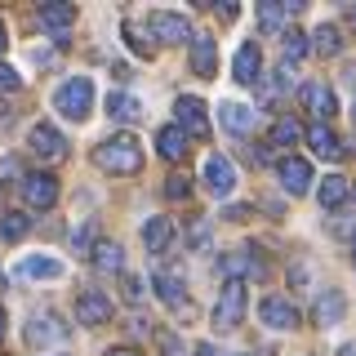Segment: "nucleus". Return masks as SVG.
Instances as JSON below:
<instances>
[{
  "instance_id": "f257e3e1",
  "label": "nucleus",
  "mask_w": 356,
  "mask_h": 356,
  "mask_svg": "<svg viewBox=\"0 0 356 356\" xmlns=\"http://www.w3.org/2000/svg\"><path fill=\"white\" fill-rule=\"evenodd\" d=\"M94 165L107 174H138L143 170V143L134 134H111L94 147Z\"/></svg>"
},
{
  "instance_id": "f03ea898",
  "label": "nucleus",
  "mask_w": 356,
  "mask_h": 356,
  "mask_svg": "<svg viewBox=\"0 0 356 356\" xmlns=\"http://www.w3.org/2000/svg\"><path fill=\"white\" fill-rule=\"evenodd\" d=\"M54 111L81 125L89 111H94V81H89V76H72L67 85H58L54 89Z\"/></svg>"
},
{
  "instance_id": "7ed1b4c3",
  "label": "nucleus",
  "mask_w": 356,
  "mask_h": 356,
  "mask_svg": "<svg viewBox=\"0 0 356 356\" xmlns=\"http://www.w3.org/2000/svg\"><path fill=\"white\" fill-rule=\"evenodd\" d=\"M245 307H250V294H245V281H222V294H218V307H214V325L227 334L245 321Z\"/></svg>"
},
{
  "instance_id": "20e7f679",
  "label": "nucleus",
  "mask_w": 356,
  "mask_h": 356,
  "mask_svg": "<svg viewBox=\"0 0 356 356\" xmlns=\"http://www.w3.org/2000/svg\"><path fill=\"white\" fill-rule=\"evenodd\" d=\"M27 147H31V156H36L40 165H63V161H67V138H63V134L49 125V120L31 125V134H27Z\"/></svg>"
},
{
  "instance_id": "39448f33",
  "label": "nucleus",
  "mask_w": 356,
  "mask_h": 356,
  "mask_svg": "<svg viewBox=\"0 0 356 356\" xmlns=\"http://www.w3.org/2000/svg\"><path fill=\"white\" fill-rule=\"evenodd\" d=\"M218 276H222V281H245V276L263 281V276H267V259L259 250H232V254L218 259Z\"/></svg>"
},
{
  "instance_id": "423d86ee",
  "label": "nucleus",
  "mask_w": 356,
  "mask_h": 356,
  "mask_svg": "<svg viewBox=\"0 0 356 356\" xmlns=\"http://www.w3.org/2000/svg\"><path fill=\"white\" fill-rule=\"evenodd\" d=\"M18 192H22V205L27 209H54L58 205V178L54 174H27L18 183Z\"/></svg>"
},
{
  "instance_id": "0eeeda50",
  "label": "nucleus",
  "mask_w": 356,
  "mask_h": 356,
  "mask_svg": "<svg viewBox=\"0 0 356 356\" xmlns=\"http://www.w3.org/2000/svg\"><path fill=\"white\" fill-rule=\"evenodd\" d=\"M67 339V325L58 312H31V325H27V343L31 348H49V343H63Z\"/></svg>"
},
{
  "instance_id": "6e6552de",
  "label": "nucleus",
  "mask_w": 356,
  "mask_h": 356,
  "mask_svg": "<svg viewBox=\"0 0 356 356\" xmlns=\"http://www.w3.org/2000/svg\"><path fill=\"white\" fill-rule=\"evenodd\" d=\"M178 111V129L187 134V138H209V116H205V103H200L196 94H183L174 103Z\"/></svg>"
},
{
  "instance_id": "1a4fd4ad",
  "label": "nucleus",
  "mask_w": 356,
  "mask_h": 356,
  "mask_svg": "<svg viewBox=\"0 0 356 356\" xmlns=\"http://www.w3.org/2000/svg\"><path fill=\"white\" fill-rule=\"evenodd\" d=\"M147 27H152V36L161 40V44H183L187 36H192V22H187L183 14H170V9L147 14Z\"/></svg>"
},
{
  "instance_id": "9d476101",
  "label": "nucleus",
  "mask_w": 356,
  "mask_h": 356,
  "mask_svg": "<svg viewBox=\"0 0 356 356\" xmlns=\"http://www.w3.org/2000/svg\"><path fill=\"white\" fill-rule=\"evenodd\" d=\"M76 321H81V325H107L111 321V298L103 289H81V294H76Z\"/></svg>"
},
{
  "instance_id": "9b49d317",
  "label": "nucleus",
  "mask_w": 356,
  "mask_h": 356,
  "mask_svg": "<svg viewBox=\"0 0 356 356\" xmlns=\"http://www.w3.org/2000/svg\"><path fill=\"white\" fill-rule=\"evenodd\" d=\"M40 27L49 31L54 40H67V31L76 27V5H67V0H49V5H40Z\"/></svg>"
},
{
  "instance_id": "f8f14e48",
  "label": "nucleus",
  "mask_w": 356,
  "mask_h": 356,
  "mask_svg": "<svg viewBox=\"0 0 356 356\" xmlns=\"http://www.w3.org/2000/svg\"><path fill=\"white\" fill-rule=\"evenodd\" d=\"M259 316H263V325H272V330H298V307L281 294H267L259 303Z\"/></svg>"
},
{
  "instance_id": "ddd939ff",
  "label": "nucleus",
  "mask_w": 356,
  "mask_h": 356,
  "mask_svg": "<svg viewBox=\"0 0 356 356\" xmlns=\"http://www.w3.org/2000/svg\"><path fill=\"white\" fill-rule=\"evenodd\" d=\"M205 187L214 196H232V187H236V165L227 161V156H205Z\"/></svg>"
},
{
  "instance_id": "4468645a",
  "label": "nucleus",
  "mask_w": 356,
  "mask_h": 356,
  "mask_svg": "<svg viewBox=\"0 0 356 356\" xmlns=\"http://www.w3.org/2000/svg\"><path fill=\"white\" fill-rule=\"evenodd\" d=\"M152 285H156V294H161V303H165V307L187 312V316H192V303H187V285H183V276H178V272H156V276H152Z\"/></svg>"
},
{
  "instance_id": "2eb2a0df",
  "label": "nucleus",
  "mask_w": 356,
  "mask_h": 356,
  "mask_svg": "<svg viewBox=\"0 0 356 356\" xmlns=\"http://www.w3.org/2000/svg\"><path fill=\"white\" fill-rule=\"evenodd\" d=\"M192 72L196 76H218V40L209 36V31H196L192 36Z\"/></svg>"
},
{
  "instance_id": "dca6fc26",
  "label": "nucleus",
  "mask_w": 356,
  "mask_h": 356,
  "mask_svg": "<svg viewBox=\"0 0 356 356\" xmlns=\"http://www.w3.org/2000/svg\"><path fill=\"white\" fill-rule=\"evenodd\" d=\"M298 103H303L316 120H330V111H334V89L325 81H307V85H298Z\"/></svg>"
},
{
  "instance_id": "f3484780",
  "label": "nucleus",
  "mask_w": 356,
  "mask_h": 356,
  "mask_svg": "<svg viewBox=\"0 0 356 356\" xmlns=\"http://www.w3.org/2000/svg\"><path fill=\"white\" fill-rule=\"evenodd\" d=\"M276 174H281V187H285L289 196H303L307 187H312V165L298 161V156H285V161L276 165Z\"/></svg>"
},
{
  "instance_id": "a211bd4d",
  "label": "nucleus",
  "mask_w": 356,
  "mask_h": 356,
  "mask_svg": "<svg viewBox=\"0 0 356 356\" xmlns=\"http://www.w3.org/2000/svg\"><path fill=\"white\" fill-rule=\"evenodd\" d=\"M303 138H307V147L316 152V156H325V161H339V156H343V143H339V134H334V129L325 125V120H312Z\"/></svg>"
},
{
  "instance_id": "6ab92c4d",
  "label": "nucleus",
  "mask_w": 356,
  "mask_h": 356,
  "mask_svg": "<svg viewBox=\"0 0 356 356\" xmlns=\"http://www.w3.org/2000/svg\"><path fill=\"white\" fill-rule=\"evenodd\" d=\"M259 72H263V54H259V44H254V40H245L241 49H236V58H232V76H236L241 85H254V81H259Z\"/></svg>"
},
{
  "instance_id": "aec40b11",
  "label": "nucleus",
  "mask_w": 356,
  "mask_h": 356,
  "mask_svg": "<svg viewBox=\"0 0 356 356\" xmlns=\"http://www.w3.org/2000/svg\"><path fill=\"white\" fill-rule=\"evenodd\" d=\"M298 9H303L298 0H289V5H285V0H263L254 14H259V27H263V31H281L285 22L298 14Z\"/></svg>"
},
{
  "instance_id": "412c9836",
  "label": "nucleus",
  "mask_w": 356,
  "mask_h": 356,
  "mask_svg": "<svg viewBox=\"0 0 356 356\" xmlns=\"http://www.w3.org/2000/svg\"><path fill=\"white\" fill-rule=\"evenodd\" d=\"M107 116L120 120V125H138V120H143V103L134 94H125V89H111V94H107Z\"/></svg>"
},
{
  "instance_id": "4be33fe9",
  "label": "nucleus",
  "mask_w": 356,
  "mask_h": 356,
  "mask_svg": "<svg viewBox=\"0 0 356 356\" xmlns=\"http://www.w3.org/2000/svg\"><path fill=\"white\" fill-rule=\"evenodd\" d=\"M174 241V218H147L143 222V250L147 254H165Z\"/></svg>"
},
{
  "instance_id": "5701e85b",
  "label": "nucleus",
  "mask_w": 356,
  "mask_h": 356,
  "mask_svg": "<svg viewBox=\"0 0 356 356\" xmlns=\"http://www.w3.org/2000/svg\"><path fill=\"white\" fill-rule=\"evenodd\" d=\"M343 312H348V298H343L339 289H325V294L316 298V307H312V316H316V325H339Z\"/></svg>"
},
{
  "instance_id": "b1692460",
  "label": "nucleus",
  "mask_w": 356,
  "mask_h": 356,
  "mask_svg": "<svg viewBox=\"0 0 356 356\" xmlns=\"http://www.w3.org/2000/svg\"><path fill=\"white\" fill-rule=\"evenodd\" d=\"M348 196H352V183L343 174H330L325 183L316 187V200H321V209H339V205H348Z\"/></svg>"
},
{
  "instance_id": "393cba45",
  "label": "nucleus",
  "mask_w": 356,
  "mask_h": 356,
  "mask_svg": "<svg viewBox=\"0 0 356 356\" xmlns=\"http://www.w3.org/2000/svg\"><path fill=\"white\" fill-rule=\"evenodd\" d=\"M156 152H161L165 161H183V156H187V134L178 129V125L156 129Z\"/></svg>"
},
{
  "instance_id": "a878e982",
  "label": "nucleus",
  "mask_w": 356,
  "mask_h": 356,
  "mask_svg": "<svg viewBox=\"0 0 356 356\" xmlns=\"http://www.w3.org/2000/svg\"><path fill=\"white\" fill-rule=\"evenodd\" d=\"M218 120H222L232 134H241V138H245V134L254 129V107H245V103H222V107H218Z\"/></svg>"
},
{
  "instance_id": "bb28decb",
  "label": "nucleus",
  "mask_w": 356,
  "mask_h": 356,
  "mask_svg": "<svg viewBox=\"0 0 356 356\" xmlns=\"http://www.w3.org/2000/svg\"><path fill=\"white\" fill-rule=\"evenodd\" d=\"M303 125H298V120H289V116H276L272 120V129H267V143H272V147H294L298 138H303Z\"/></svg>"
},
{
  "instance_id": "cd10ccee",
  "label": "nucleus",
  "mask_w": 356,
  "mask_h": 356,
  "mask_svg": "<svg viewBox=\"0 0 356 356\" xmlns=\"http://www.w3.org/2000/svg\"><path fill=\"white\" fill-rule=\"evenodd\" d=\"M312 49H316V54H325V58L343 54V31L334 27V22H321V27L312 31Z\"/></svg>"
},
{
  "instance_id": "c85d7f7f",
  "label": "nucleus",
  "mask_w": 356,
  "mask_h": 356,
  "mask_svg": "<svg viewBox=\"0 0 356 356\" xmlns=\"http://www.w3.org/2000/svg\"><path fill=\"white\" fill-rule=\"evenodd\" d=\"M89 263H94L98 272H120V267H125V250H120L116 241H103V245L94 250V259H89Z\"/></svg>"
},
{
  "instance_id": "c756f323",
  "label": "nucleus",
  "mask_w": 356,
  "mask_h": 356,
  "mask_svg": "<svg viewBox=\"0 0 356 356\" xmlns=\"http://www.w3.org/2000/svg\"><path fill=\"white\" fill-rule=\"evenodd\" d=\"M18 272L31 276V281H58V276H63V263L58 259H27Z\"/></svg>"
},
{
  "instance_id": "7c9ffc66",
  "label": "nucleus",
  "mask_w": 356,
  "mask_h": 356,
  "mask_svg": "<svg viewBox=\"0 0 356 356\" xmlns=\"http://www.w3.org/2000/svg\"><path fill=\"white\" fill-rule=\"evenodd\" d=\"M98 245H103V241H98V222H94V218H85L81 227L72 232V250H76V254H89V259H94Z\"/></svg>"
},
{
  "instance_id": "2f4dec72",
  "label": "nucleus",
  "mask_w": 356,
  "mask_h": 356,
  "mask_svg": "<svg viewBox=\"0 0 356 356\" xmlns=\"http://www.w3.org/2000/svg\"><path fill=\"white\" fill-rule=\"evenodd\" d=\"M31 232V218L22 214V209H5V222H0V236L5 241H22Z\"/></svg>"
},
{
  "instance_id": "473e14b6",
  "label": "nucleus",
  "mask_w": 356,
  "mask_h": 356,
  "mask_svg": "<svg viewBox=\"0 0 356 356\" xmlns=\"http://www.w3.org/2000/svg\"><path fill=\"white\" fill-rule=\"evenodd\" d=\"M307 54V36L303 31H285V63H298Z\"/></svg>"
},
{
  "instance_id": "72a5a7b5",
  "label": "nucleus",
  "mask_w": 356,
  "mask_h": 356,
  "mask_svg": "<svg viewBox=\"0 0 356 356\" xmlns=\"http://www.w3.org/2000/svg\"><path fill=\"white\" fill-rule=\"evenodd\" d=\"M187 192H192V178H187V174H170V178H165V196H170V200H187Z\"/></svg>"
},
{
  "instance_id": "f704fd0d",
  "label": "nucleus",
  "mask_w": 356,
  "mask_h": 356,
  "mask_svg": "<svg viewBox=\"0 0 356 356\" xmlns=\"http://www.w3.org/2000/svg\"><path fill=\"white\" fill-rule=\"evenodd\" d=\"M156 343H161L165 356H187V352H183V339H178L174 330H156Z\"/></svg>"
},
{
  "instance_id": "c9c22d12",
  "label": "nucleus",
  "mask_w": 356,
  "mask_h": 356,
  "mask_svg": "<svg viewBox=\"0 0 356 356\" xmlns=\"http://www.w3.org/2000/svg\"><path fill=\"white\" fill-rule=\"evenodd\" d=\"M120 294H125V303H134V307H138L143 303V281H138V276H120Z\"/></svg>"
},
{
  "instance_id": "e433bc0d",
  "label": "nucleus",
  "mask_w": 356,
  "mask_h": 356,
  "mask_svg": "<svg viewBox=\"0 0 356 356\" xmlns=\"http://www.w3.org/2000/svg\"><path fill=\"white\" fill-rule=\"evenodd\" d=\"M125 40H129V49H134V54H147V58H152V44H147V40H143V31H138V22H125Z\"/></svg>"
},
{
  "instance_id": "4c0bfd02",
  "label": "nucleus",
  "mask_w": 356,
  "mask_h": 356,
  "mask_svg": "<svg viewBox=\"0 0 356 356\" xmlns=\"http://www.w3.org/2000/svg\"><path fill=\"white\" fill-rule=\"evenodd\" d=\"M0 89H5V94H18V89H22V76L9 63H0Z\"/></svg>"
},
{
  "instance_id": "58836bf2",
  "label": "nucleus",
  "mask_w": 356,
  "mask_h": 356,
  "mask_svg": "<svg viewBox=\"0 0 356 356\" xmlns=\"http://www.w3.org/2000/svg\"><path fill=\"white\" fill-rule=\"evenodd\" d=\"M250 214H254L250 205H227V209H222V218H232V222H245Z\"/></svg>"
},
{
  "instance_id": "ea45409f",
  "label": "nucleus",
  "mask_w": 356,
  "mask_h": 356,
  "mask_svg": "<svg viewBox=\"0 0 356 356\" xmlns=\"http://www.w3.org/2000/svg\"><path fill=\"white\" fill-rule=\"evenodd\" d=\"M218 9V5H214ZM218 18L222 22H232V18H236V0H222V9H218Z\"/></svg>"
},
{
  "instance_id": "a19ab883",
  "label": "nucleus",
  "mask_w": 356,
  "mask_h": 356,
  "mask_svg": "<svg viewBox=\"0 0 356 356\" xmlns=\"http://www.w3.org/2000/svg\"><path fill=\"white\" fill-rule=\"evenodd\" d=\"M0 125H14V107L9 103H0Z\"/></svg>"
},
{
  "instance_id": "79ce46f5",
  "label": "nucleus",
  "mask_w": 356,
  "mask_h": 356,
  "mask_svg": "<svg viewBox=\"0 0 356 356\" xmlns=\"http://www.w3.org/2000/svg\"><path fill=\"white\" fill-rule=\"evenodd\" d=\"M196 356H218V352H214V343H196Z\"/></svg>"
},
{
  "instance_id": "37998d69",
  "label": "nucleus",
  "mask_w": 356,
  "mask_h": 356,
  "mask_svg": "<svg viewBox=\"0 0 356 356\" xmlns=\"http://www.w3.org/2000/svg\"><path fill=\"white\" fill-rule=\"evenodd\" d=\"M5 330H9V316H5V307H0V343H5Z\"/></svg>"
},
{
  "instance_id": "c03bdc74",
  "label": "nucleus",
  "mask_w": 356,
  "mask_h": 356,
  "mask_svg": "<svg viewBox=\"0 0 356 356\" xmlns=\"http://www.w3.org/2000/svg\"><path fill=\"white\" fill-rule=\"evenodd\" d=\"M107 356H138V352H134V348H111Z\"/></svg>"
},
{
  "instance_id": "a18cd8bd",
  "label": "nucleus",
  "mask_w": 356,
  "mask_h": 356,
  "mask_svg": "<svg viewBox=\"0 0 356 356\" xmlns=\"http://www.w3.org/2000/svg\"><path fill=\"white\" fill-rule=\"evenodd\" d=\"M5 44H9V31H5V22H0V54H5Z\"/></svg>"
},
{
  "instance_id": "49530a36",
  "label": "nucleus",
  "mask_w": 356,
  "mask_h": 356,
  "mask_svg": "<svg viewBox=\"0 0 356 356\" xmlns=\"http://www.w3.org/2000/svg\"><path fill=\"white\" fill-rule=\"evenodd\" d=\"M348 18H352V27H356V5H352V9H348Z\"/></svg>"
},
{
  "instance_id": "de8ad7c7",
  "label": "nucleus",
  "mask_w": 356,
  "mask_h": 356,
  "mask_svg": "<svg viewBox=\"0 0 356 356\" xmlns=\"http://www.w3.org/2000/svg\"><path fill=\"white\" fill-rule=\"evenodd\" d=\"M352 263H356V236H352Z\"/></svg>"
},
{
  "instance_id": "09e8293b",
  "label": "nucleus",
  "mask_w": 356,
  "mask_h": 356,
  "mask_svg": "<svg viewBox=\"0 0 356 356\" xmlns=\"http://www.w3.org/2000/svg\"><path fill=\"white\" fill-rule=\"evenodd\" d=\"M352 120H356V103H352Z\"/></svg>"
},
{
  "instance_id": "8fccbe9b",
  "label": "nucleus",
  "mask_w": 356,
  "mask_h": 356,
  "mask_svg": "<svg viewBox=\"0 0 356 356\" xmlns=\"http://www.w3.org/2000/svg\"><path fill=\"white\" fill-rule=\"evenodd\" d=\"M0 289H5V276H0Z\"/></svg>"
}]
</instances>
